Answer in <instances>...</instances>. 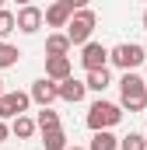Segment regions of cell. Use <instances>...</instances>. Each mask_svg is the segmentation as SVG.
<instances>
[{
	"label": "cell",
	"mask_w": 147,
	"mask_h": 150,
	"mask_svg": "<svg viewBox=\"0 0 147 150\" xmlns=\"http://www.w3.org/2000/svg\"><path fill=\"white\" fill-rule=\"evenodd\" d=\"M67 150H88V147H67Z\"/></svg>",
	"instance_id": "484cf974"
},
{
	"label": "cell",
	"mask_w": 147,
	"mask_h": 150,
	"mask_svg": "<svg viewBox=\"0 0 147 150\" xmlns=\"http://www.w3.org/2000/svg\"><path fill=\"white\" fill-rule=\"evenodd\" d=\"M84 94H88V87H84V80H77V77H63V80H56V98L60 101H67V105H77V101H84Z\"/></svg>",
	"instance_id": "ba28073f"
},
{
	"label": "cell",
	"mask_w": 147,
	"mask_h": 150,
	"mask_svg": "<svg viewBox=\"0 0 147 150\" xmlns=\"http://www.w3.org/2000/svg\"><path fill=\"white\" fill-rule=\"evenodd\" d=\"M14 4H18V7H25V4H32V0H14Z\"/></svg>",
	"instance_id": "cb8c5ba5"
},
{
	"label": "cell",
	"mask_w": 147,
	"mask_h": 150,
	"mask_svg": "<svg viewBox=\"0 0 147 150\" xmlns=\"http://www.w3.org/2000/svg\"><path fill=\"white\" fill-rule=\"evenodd\" d=\"M35 129L46 133V129H60V112H53V105H42L35 115Z\"/></svg>",
	"instance_id": "9a60e30c"
},
{
	"label": "cell",
	"mask_w": 147,
	"mask_h": 150,
	"mask_svg": "<svg viewBox=\"0 0 147 150\" xmlns=\"http://www.w3.org/2000/svg\"><path fill=\"white\" fill-rule=\"evenodd\" d=\"M70 38L63 35V32H49L46 35V56H70Z\"/></svg>",
	"instance_id": "4fadbf2b"
},
{
	"label": "cell",
	"mask_w": 147,
	"mask_h": 150,
	"mask_svg": "<svg viewBox=\"0 0 147 150\" xmlns=\"http://www.w3.org/2000/svg\"><path fill=\"white\" fill-rule=\"evenodd\" d=\"M140 25H144V32H147V11H144V18H140Z\"/></svg>",
	"instance_id": "603a6c76"
},
{
	"label": "cell",
	"mask_w": 147,
	"mask_h": 150,
	"mask_svg": "<svg viewBox=\"0 0 147 150\" xmlns=\"http://www.w3.org/2000/svg\"><path fill=\"white\" fill-rule=\"evenodd\" d=\"M70 4L67 0H53L46 11H42V25H49V28H67V21H70Z\"/></svg>",
	"instance_id": "9c48e42d"
},
{
	"label": "cell",
	"mask_w": 147,
	"mask_h": 150,
	"mask_svg": "<svg viewBox=\"0 0 147 150\" xmlns=\"http://www.w3.org/2000/svg\"><path fill=\"white\" fill-rule=\"evenodd\" d=\"M4 91H7V87H4V80H0V94H4Z\"/></svg>",
	"instance_id": "4316f807"
},
{
	"label": "cell",
	"mask_w": 147,
	"mask_h": 150,
	"mask_svg": "<svg viewBox=\"0 0 147 150\" xmlns=\"http://www.w3.org/2000/svg\"><path fill=\"white\" fill-rule=\"evenodd\" d=\"M28 98L35 101L39 108H42V105H53V101H56V80H49V77H39V80H32Z\"/></svg>",
	"instance_id": "30bf717a"
},
{
	"label": "cell",
	"mask_w": 147,
	"mask_h": 150,
	"mask_svg": "<svg viewBox=\"0 0 147 150\" xmlns=\"http://www.w3.org/2000/svg\"><path fill=\"white\" fill-rule=\"evenodd\" d=\"M18 59H21V49H18V45H11L7 38H0V70L18 67Z\"/></svg>",
	"instance_id": "e0dca14e"
},
{
	"label": "cell",
	"mask_w": 147,
	"mask_h": 150,
	"mask_svg": "<svg viewBox=\"0 0 147 150\" xmlns=\"http://www.w3.org/2000/svg\"><path fill=\"white\" fill-rule=\"evenodd\" d=\"M144 136H147V129H144Z\"/></svg>",
	"instance_id": "f1b7e54d"
},
{
	"label": "cell",
	"mask_w": 147,
	"mask_h": 150,
	"mask_svg": "<svg viewBox=\"0 0 147 150\" xmlns=\"http://www.w3.org/2000/svg\"><path fill=\"white\" fill-rule=\"evenodd\" d=\"M144 84H147V59H144Z\"/></svg>",
	"instance_id": "d4e9b609"
},
{
	"label": "cell",
	"mask_w": 147,
	"mask_h": 150,
	"mask_svg": "<svg viewBox=\"0 0 147 150\" xmlns=\"http://www.w3.org/2000/svg\"><path fill=\"white\" fill-rule=\"evenodd\" d=\"M0 7H4V0H0Z\"/></svg>",
	"instance_id": "83f0119b"
},
{
	"label": "cell",
	"mask_w": 147,
	"mask_h": 150,
	"mask_svg": "<svg viewBox=\"0 0 147 150\" xmlns=\"http://www.w3.org/2000/svg\"><path fill=\"white\" fill-rule=\"evenodd\" d=\"M28 105H32L28 91H4V94H0V119L11 122L14 115H25V112H28Z\"/></svg>",
	"instance_id": "5b68a950"
},
{
	"label": "cell",
	"mask_w": 147,
	"mask_h": 150,
	"mask_svg": "<svg viewBox=\"0 0 147 150\" xmlns=\"http://www.w3.org/2000/svg\"><path fill=\"white\" fill-rule=\"evenodd\" d=\"M95 25H98V14H95L91 7H81V11H74V14H70V21H67V32H63V35L70 38V45H84V42H91Z\"/></svg>",
	"instance_id": "7a4b0ae2"
},
{
	"label": "cell",
	"mask_w": 147,
	"mask_h": 150,
	"mask_svg": "<svg viewBox=\"0 0 147 150\" xmlns=\"http://www.w3.org/2000/svg\"><path fill=\"white\" fill-rule=\"evenodd\" d=\"M119 108H130V112L147 108V84L133 70H123V77H119Z\"/></svg>",
	"instance_id": "6da1fadb"
},
{
	"label": "cell",
	"mask_w": 147,
	"mask_h": 150,
	"mask_svg": "<svg viewBox=\"0 0 147 150\" xmlns=\"http://www.w3.org/2000/svg\"><path fill=\"white\" fill-rule=\"evenodd\" d=\"M7 136H11V126H7V122H4V119H0V143H4V140H7Z\"/></svg>",
	"instance_id": "7402d4cb"
},
{
	"label": "cell",
	"mask_w": 147,
	"mask_h": 150,
	"mask_svg": "<svg viewBox=\"0 0 147 150\" xmlns=\"http://www.w3.org/2000/svg\"><path fill=\"white\" fill-rule=\"evenodd\" d=\"M88 129L91 133H98V129H112V126H119L123 122V108L116 105V101H105V98H98L91 108H88Z\"/></svg>",
	"instance_id": "3957f363"
},
{
	"label": "cell",
	"mask_w": 147,
	"mask_h": 150,
	"mask_svg": "<svg viewBox=\"0 0 147 150\" xmlns=\"http://www.w3.org/2000/svg\"><path fill=\"white\" fill-rule=\"evenodd\" d=\"M119 150H147V136L144 133H130L119 140Z\"/></svg>",
	"instance_id": "d6986e66"
},
{
	"label": "cell",
	"mask_w": 147,
	"mask_h": 150,
	"mask_svg": "<svg viewBox=\"0 0 147 150\" xmlns=\"http://www.w3.org/2000/svg\"><path fill=\"white\" fill-rule=\"evenodd\" d=\"M109 84H112L109 67H105V70H88V77H84V87H88V91H98V94H102Z\"/></svg>",
	"instance_id": "5bb4252c"
},
{
	"label": "cell",
	"mask_w": 147,
	"mask_h": 150,
	"mask_svg": "<svg viewBox=\"0 0 147 150\" xmlns=\"http://www.w3.org/2000/svg\"><path fill=\"white\" fill-rule=\"evenodd\" d=\"M74 74V63L70 56H46V77L49 80H63V77Z\"/></svg>",
	"instance_id": "8fae6325"
},
{
	"label": "cell",
	"mask_w": 147,
	"mask_h": 150,
	"mask_svg": "<svg viewBox=\"0 0 147 150\" xmlns=\"http://www.w3.org/2000/svg\"><path fill=\"white\" fill-rule=\"evenodd\" d=\"M144 59H147V49L140 42H119L109 49V63L119 70H137V67H144Z\"/></svg>",
	"instance_id": "277c9868"
},
{
	"label": "cell",
	"mask_w": 147,
	"mask_h": 150,
	"mask_svg": "<svg viewBox=\"0 0 147 150\" xmlns=\"http://www.w3.org/2000/svg\"><path fill=\"white\" fill-rule=\"evenodd\" d=\"M81 67L84 70H105L109 67V49L102 42H84L81 45Z\"/></svg>",
	"instance_id": "8992f818"
},
{
	"label": "cell",
	"mask_w": 147,
	"mask_h": 150,
	"mask_svg": "<svg viewBox=\"0 0 147 150\" xmlns=\"http://www.w3.org/2000/svg\"><path fill=\"white\" fill-rule=\"evenodd\" d=\"M70 4V11H81V7H91V0H67Z\"/></svg>",
	"instance_id": "44dd1931"
},
{
	"label": "cell",
	"mask_w": 147,
	"mask_h": 150,
	"mask_svg": "<svg viewBox=\"0 0 147 150\" xmlns=\"http://www.w3.org/2000/svg\"><path fill=\"white\" fill-rule=\"evenodd\" d=\"M14 25H18V32H25V35H35L39 28H42V7H35V4H25V7H18V14H14Z\"/></svg>",
	"instance_id": "52a82bcc"
},
{
	"label": "cell",
	"mask_w": 147,
	"mask_h": 150,
	"mask_svg": "<svg viewBox=\"0 0 147 150\" xmlns=\"http://www.w3.org/2000/svg\"><path fill=\"white\" fill-rule=\"evenodd\" d=\"M11 32H18V25H14V11L0 7V38H7Z\"/></svg>",
	"instance_id": "ffe728a7"
},
{
	"label": "cell",
	"mask_w": 147,
	"mask_h": 150,
	"mask_svg": "<svg viewBox=\"0 0 147 150\" xmlns=\"http://www.w3.org/2000/svg\"><path fill=\"white\" fill-rule=\"evenodd\" d=\"M144 4H147V0H144Z\"/></svg>",
	"instance_id": "f546056e"
},
{
	"label": "cell",
	"mask_w": 147,
	"mask_h": 150,
	"mask_svg": "<svg viewBox=\"0 0 147 150\" xmlns=\"http://www.w3.org/2000/svg\"><path fill=\"white\" fill-rule=\"evenodd\" d=\"M88 150H119V136H112V129H98L91 136Z\"/></svg>",
	"instance_id": "2e32d148"
},
{
	"label": "cell",
	"mask_w": 147,
	"mask_h": 150,
	"mask_svg": "<svg viewBox=\"0 0 147 150\" xmlns=\"http://www.w3.org/2000/svg\"><path fill=\"white\" fill-rule=\"evenodd\" d=\"M42 147L46 150H67L70 143H67V133L63 129H46L42 133Z\"/></svg>",
	"instance_id": "ac0fdd59"
},
{
	"label": "cell",
	"mask_w": 147,
	"mask_h": 150,
	"mask_svg": "<svg viewBox=\"0 0 147 150\" xmlns=\"http://www.w3.org/2000/svg\"><path fill=\"white\" fill-rule=\"evenodd\" d=\"M7 126H11V136H18V140H32V136L39 133V129H35V119H32V115H14Z\"/></svg>",
	"instance_id": "7c38bea8"
}]
</instances>
